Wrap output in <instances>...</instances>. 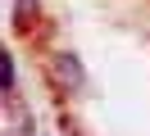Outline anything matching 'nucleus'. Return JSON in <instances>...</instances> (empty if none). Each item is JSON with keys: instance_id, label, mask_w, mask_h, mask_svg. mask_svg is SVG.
Instances as JSON below:
<instances>
[{"instance_id": "f257e3e1", "label": "nucleus", "mask_w": 150, "mask_h": 136, "mask_svg": "<svg viewBox=\"0 0 150 136\" xmlns=\"http://www.w3.org/2000/svg\"><path fill=\"white\" fill-rule=\"evenodd\" d=\"M50 77L64 91H82V63H77L73 54H55V59H50Z\"/></svg>"}]
</instances>
